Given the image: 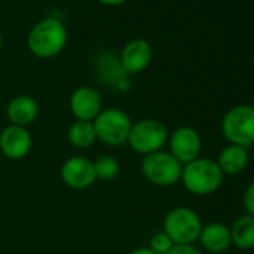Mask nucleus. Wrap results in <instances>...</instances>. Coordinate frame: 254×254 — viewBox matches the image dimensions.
I'll list each match as a JSON object with an SVG mask.
<instances>
[{"mask_svg": "<svg viewBox=\"0 0 254 254\" xmlns=\"http://www.w3.org/2000/svg\"><path fill=\"white\" fill-rule=\"evenodd\" d=\"M168 139L169 132L162 121L154 118H144L133 123L127 144L136 153L148 156L162 151V148L168 144Z\"/></svg>", "mask_w": 254, "mask_h": 254, "instance_id": "obj_6", "label": "nucleus"}, {"mask_svg": "<svg viewBox=\"0 0 254 254\" xmlns=\"http://www.w3.org/2000/svg\"><path fill=\"white\" fill-rule=\"evenodd\" d=\"M93 165H94L96 178H99L102 181H112L120 174V163L112 156L103 154L96 162H93Z\"/></svg>", "mask_w": 254, "mask_h": 254, "instance_id": "obj_19", "label": "nucleus"}, {"mask_svg": "<svg viewBox=\"0 0 254 254\" xmlns=\"http://www.w3.org/2000/svg\"><path fill=\"white\" fill-rule=\"evenodd\" d=\"M60 175L63 183L75 190L88 189L97 180L93 162L82 156H75L67 159L62 166Z\"/></svg>", "mask_w": 254, "mask_h": 254, "instance_id": "obj_9", "label": "nucleus"}, {"mask_svg": "<svg viewBox=\"0 0 254 254\" xmlns=\"http://www.w3.org/2000/svg\"><path fill=\"white\" fill-rule=\"evenodd\" d=\"M69 108L76 120L94 121V118L102 111L100 93L94 87H79L72 93Z\"/></svg>", "mask_w": 254, "mask_h": 254, "instance_id": "obj_11", "label": "nucleus"}, {"mask_svg": "<svg viewBox=\"0 0 254 254\" xmlns=\"http://www.w3.org/2000/svg\"><path fill=\"white\" fill-rule=\"evenodd\" d=\"M129 254H157V253H154L150 247H142V248H136V250L130 251Z\"/></svg>", "mask_w": 254, "mask_h": 254, "instance_id": "obj_24", "label": "nucleus"}, {"mask_svg": "<svg viewBox=\"0 0 254 254\" xmlns=\"http://www.w3.org/2000/svg\"><path fill=\"white\" fill-rule=\"evenodd\" d=\"M215 162L223 175H238L245 171L250 162V154L247 148L229 144L218 153Z\"/></svg>", "mask_w": 254, "mask_h": 254, "instance_id": "obj_16", "label": "nucleus"}, {"mask_svg": "<svg viewBox=\"0 0 254 254\" xmlns=\"http://www.w3.org/2000/svg\"><path fill=\"white\" fill-rule=\"evenodd\" d=\"M2 45H3V36H2V32H0V50H2Z\"/></svg>", "mask_w": 254, "mask_h": 254, "instance_id": "obj_25", "label": "nucleus"}, {"mask_svg": "<svg viewBox=\"0 0 254 254\" xmlns=\"http://www.w3.org/2000/svg\"><path fill=\"white\" fill-rule=\"evenodd\" d=\"M166 254H202L199 248L194 245H174Z\"/></svg>", "mask_w": 254, "mask_h": 254, "instance_id": "obj_22", "label": "nucleus"}, {"mask_svg": "<svg viewBox=\"0 0 254 254\" xmlns=\"http://www.w3.org/2000/svg\"><path fill=\"white\" fill-rule=\"evenodd\" d=\"M67 139L76 148H90L97 141L93 121H79V120H76L69 127Z\"/></svg>", "mask_w": 254, "mask_h": 254, "instance_id": "obj_18", "label": "nucleus"}, {"mask_svg": "<svg viewBox=\"0 0 254 254\" xmlns=\"http://www.w3.org/2000/svg\"><path fill=\"white\" fill-rule=\"evenodd\" d=\"M175 244L171 241V238L165 233V232H159L156 235H153V238L150 239V248L157 253V254H166L171 251V248Z\"/></svg>", "mask_w": 254, "mask_h": 254, "instance_id": "obj_20", "label": "nucleus"}, {"mask_svg": "<svg viewBox=\"0 0 254 254\" xmlns=\"http://www.w3.org/2000/svg\"><path fill=\"white\" fill-rule=\"evenodd\" d=\"M100 3L106 5V6H118V5H123L126 3L127 0H99Z\"/></svg>", "mask_w": 254, "mask_h": 254, "instance_id": "obj_23", "label": "nucleus"}, {"mask_svg": "<svg viewBox=\"0 0 254 254\" xmlns=\"http://www.w3.org/2000/svg\"><path fill=\"white\" fill-rule=\"evenodd\" d=\"M67 44V30L57 18H44L29 33L27 45L32 54L39 59H53L59 56Z\"/></svg>", "mask_w": 254, "mask_h": 254, "instance_id": "obj_1", "label": "nucleus"}, {"mask_svg": "<svg viewBox=\"0 0 254 254\" xmlns=\"http://www.w3.org/2000/svg\"><path fill=\"white\" fill-rule=\"evenodd\" d=\"M221 133L230 145L250 148L254 145V106L236 105L221 120Z\"/></svg>", "mask_w": 254, "mask_h": 254, "instance_id": "obj_3", "label": "nucleus"}, {"mask_svg": "<svg viewBox=\"0 0 254 254\" xmlns=\"http://www.w3.org/2000/svg\"><path fill=\"white\" fill-rule=\"evenodd\" d=\"M232 245L239 250H251L254 248V217L253 215H241L230 226Z\"/></svg>", "mask_w": 254, "mask_h": 254, "instance_id": "obj_17", "label": "nucleus"}, {"mask_svg": "<svg viewBox=\"0 0 254 254\" xmlns=\"http://www.w3.org/2000/svg\"><path fill=\"white\" fill-rule=\"evenodd\" d=\"M200 245L214 254L223 253L230 248L232 245V236H230V227H227L223 223L214 221L202 227V232L199 235Z\"/></svg>", "mask_w": 254, "mask_h": 254, "instance_id": "obj_14", "label": "nucleus"}, {"mask_svg": "<svg viewBox=\"0 0 254 254\" xmlns=\"http://www.w3.org/2000/svg\"><path fill=\"white\" fill-rule=\"evenodd\" d=\"M169 142V153L181 163L187 165L200 157L202 151V139L196 129L189 126L178 127L174 130L168 139Z\"/></svg>", "mask_w": 254, "mask_h": 254, "instance_id": "obj_8", "label": "nucleus"}, {"mask_svg": "<svg viewBox=\"0 0 254 254\" xmlns=\"http://www.w3.org/2000/svg\"><path fill=\"white\" fill-rule=\"evenodd\" d=\"M242 203L248 215L254 217V181L245 189L244 196H242Z\"/></svg>", "mask_w": 254, "mask_h": 254, "instance_id": "obj_21", "label": "nucleus"}, {"mask_svg": "<svg viewBox=\"0 0 254 254\" xmlns=\"http://www.w3.org/2000/svg\"><path fill=\"white\" fill-rule=\"evenodd\" d=\"M93 124L97 139L109 147H120L129 141L133 126L130 117L118 108L102 109Z\"/></svg>", "mask_w": 254, "mask_h": 254, "instance_id": "obj_5", "label": "nucleus"}, {"mask_svg": "<svg viewBox=\"0 0 254 254\" xmlns=\"http://www.w3.org/2000/svg\"><path fill=\"white\" fill-rule=\"evenodd\" d=\"M33 145V138L26 127L14 126L0 133V151H2L11 160H21L24 159Z\"/></svg>", "mask_w": 254, "mask_h": 254, "instance_id": "obj_10", "label": "nucleus"}, {"mask_svg": "<svg viewBox=\"0 0 254 254\" xmlns=\"http://www.w3.org/2000/svg\"><path fill=\"white\" fill-rule=\"evenodd\" d=\"M96 75L103 84L115 88L127 79V73L121 66L120 57L114 53H103L96 59Z\"/></svg>", "mask_w": 254, "mask_h": 254, "instance_id": "obj_15", "label": "nucleus"}, {"mask_svg": "<svg viewBox=\"0 0 254 254\" xmlns=\"http://www.w3.org/2000/svg\"><path fill=\"white\" fill-rule=\"evenodd\" d=\"M153 60V48L145 39H133L127 42L121 51L120 62L127 75H135L145 70Z\"/></svg>", "mask_w": 254, "mask_h": 254, "instance_id": "obj_12", "label": "nucleus"}, {"mask_svg": "<svg viewBox=\"0 0 254 254\" xmlns=\"http://www.w3.org/2000/svg\"><path fill=\"white\" fill-rule=\"evenodd\" d=\"M202 227L199 214L187 206L171 209L163 220V232L175 245H193L199 239Z\"/></svg>", "mask_w": 254, "mask_h": 254, "instance_id": "obj_4", "label": "nucleus"}, {"mask_svg": "<svg viewBox=\"0 0 254 254\" xmlns=\"http://www.w3.org/2000/svg\"><path fill=\"white\" fill-rule=\"evenodd\" d=\"M144 177L154 186L171 187L181 181L183 165L168 151L148 154L141 162Z\"/></svg>", "mask_w": 254, "mask_h": 254, "instance_id": "obj_7", "label": "nucleus"}, {"mask_svg": "<svg viewBox=\"0 0 254 254\" xmlns=\"http://www.w3.org/2000/svg\"><path fill=\"white\" fill-rule=\"evenodd\" d=\"M6 114L14 126L27 127L29 124L35 123V120L38 118L39 105L32 96L20 94L11 99L6 108Z\"/></svg>", "mask_w": 254, "mask_h": 254, "instance_id": "obj_13", "label": "nucleus"}, {"mask_svg": "<svg viewBox=\"0 0 254 254\" xmlns=\"http://www.w3.org/2000/svg\"><path fill=\"white\" fill-rule=\"evenodd\" d=\"M223 172L215 160L199 157L183 166L181 181L187 191L194 196H209L223 184Z\"/></svg>", "mask_w": 254, "mask_h": 254, "instance_id": "obj_2", "label": "nucleus"}]
</instances>
